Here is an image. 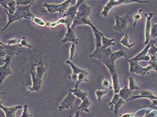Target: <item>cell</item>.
<instances>
[{
    "label": "cell",
    "instance_id": "7402d4cb",
    "mask_svg": "<svg viewBox=\"0 0 157 117\" xmlns=\"http://www.w3.org/2000/svg\"><path fill=\"white\" fill-rule=\"evenodd\" d=\"M69 92L71 93L76 97L82 101L88 99V93L85 91H83L78 88H74V89H69Z\"/></svg>",
    "mask_w": 157,
    "mask_h": 117
},
{
    "label": "cell",
    "instance_id": "5b68a950",
    "mask_svg": "<svg viewBox=\"0 0 157 117\" xmlns=\"http://www.w3.org/2000/svg\"><path fill=\"white\" fill-rule=\"evenodd\" d=\"M132 3H148V2L145 1H135V0H118L114 1L110 0L103 7L101 15L104 18L108 16L109 12L115 6L128 4Z\"/></svg>",
    "mask_w": 157,
    "mask_h": 117
},
{
    "label": "cell",
    "instance_id": "74e56055",
    "mask_svg": "<svg viewBox=\"0 0 157 117\" xmlns=\"http://www.w3.org/2000/svg\"><path fill=\"white\" fill-rule=\"evenodd\" d=\"M76 44L75 43H72L71 47L70 50V57L69 60L71 61L74 60L75 52H76Z\"/></svg>",
    "mask_w": 157,
    "mask_h": 117
},
{
    "label": "cell",
    "instance_id": "f546056e",
    "mask_svg": "<svg viewBox=\"0 0 157 117\" xmlns=\"http://www.w3.org/2000/svg\"><path fill=\"white\" fill-rule=\"evenodd\" d=\"M67 24L68 22L66 18L65 17H61L57 21L53 23H49V27L52 28H54L60 25H64L67 27Z\"/></svg>",
    "mask_w": 157,
    "mask_h": 117
},
{
    "label": "cell",
    "instance_id": "7a4b0ae2",
    "mask_svg": "<svg viewBox=\"0 0 157 117\" xmlns=\"http://www.w3.org/2000/svg\"><path fill=\"white\" fill-rule=\"evenodd\" d=\"M92 13V8L89 6L85 1L78 8V13L74 19L71 27L74 31L75 27L80 25H88L91 28L95 26L92 23L89 18Z\"/></svg>",
    "mask_w": 157,
    "mask_h": 117
},
{
    "label": "cell",
    "instance_id": "ba28073f",
    "mask_svg": "<svg viewBox=\"0 0 157 117\" xmlns=\"http://www.w3.org/2000/svg\"><path fill=\"white\" fill-rule=\"evenodd\" d=\"M85 1L83 0L77 1L76 4L70 7L66 12L62 16V17H65L66 18L68 24L67 27V28L71 27L74 19L75 18V16L78 13V8Z\"/></svg>",
    "mask_w": 157,
    "mask_h": 117
},
{
    "label": "cell",
    "instance_id": "8fae6325",
    "mask_svg": "<svg viewBox=\"0 0 157 117\" xmlns=\"http://www.w3.org/2000/svg\"><path fill=\"white\" fill-rule=\"evenodd\" d=\"M30 74L32 76V81H33V86L28 87V91L27 93L33 92H39L40 90L42 85V79H40L37 75L34 66L31 68Z\"/></svg>",
    "mask_w": 157,
    "mask_h": 117
},
{
    "label": "cell",
    "instance_id": "e0dca14e",
    "mask_svg": "<svg viewBox=\"0 0 157 117\" xmlns=\"http://www.w3.org/2000/svg\"><path fill=\"white\" fill-rule=\"evenodd\" d=\"M151 46V41H150V42L147 45H146L145 48H144V49L141 52L138 53L137 55L135 56L129 60L128 61V62H129L133 61H136L139 62L140 61L145 60L149 61L150 59H151V57H150V56L147 55V53H148V51H149Z\"/></svg>",
    "mask_w": 157,
    "mask_h": 117
},
{
    "label": "cell",
    "instance_id": "52a82bcc",
    "mask_svg": "<svg viewBox=\"0 0 157 117\" xmlns=\"http://www.w3.org/2000/svg\"><path fill=\"white\" fill-rule=\"evenodd\" d=\"M115 24L113 28L116 33H121L126 29L129 23V17L128 14H126L123 16L115 15Z\"/></svg>",
    "mask_w": 157,
    "mask_h": 117
},
{
    "label": "cell",
    "instance_id": "8992f818",
    "mask_svg": "<svg viewBox=\"0 0 157 117\" xmlns=\"http://www.w3.org/2000/svg\"><path fill=\"white\" fill-rule=\"evenodd\" d=\"M20 47L16 45H8L0 42V53L1 58L2 59L5 58L7 56H16L18 55L20 52Z\"/></svg>",
    "mask_w": 157,
    "mask_h": 117
},
{
    "label": "cell",
    "instance_id": "8d00e7d4",
    "mask_svg": "<svg viewBox=\"0 0 157 117\" xmlns=\"http://www.w3.org/2000/svg\"><path fill=\"white\" fill-rule=\"evenodd\" d=\"M19 47H24L28 48V49H30L32 48V46L30 44L29 41L26 39L25 37L21 38L20 40V43L19 44Z\"/></svg>",
    "mask_w": 157,
    "mask_h": 117
},
{
    "label": "cell",
    "instance_id": "7c38bea8",
    "mask_svg": "<svg viewBox=\"0 0 157 117\" xmlns=\"http://www.w3.org/2000/svg\"><path fill=\"white\" fill-rule=\"evenodd\" d=\"M76 99V97L73 94L69 92L58 106V111L61 112L63 110H68L73 108Z\"/></svg>",
    "mask_w": 157,
    "mask_h": 117
},
{
    "label": "cell",
    "instance_id": "9a60e30c",
    "mask_svg": "<svg viewBox=\"0 0 157 117\" xmlns=\"http://www.w3.org/2000/svg\"><path fill=\"white\" fill-rule=\"evenodd\" d=\"M145 15L146 18V23H145V41L144 44L146 45L150 42L151 27H152L151 20L155 15V13L153 12L147 13H145Z\"/></svg>",
    "mask_w": 157,
    "mask_h": 117
},
{
    "label": "cell",
    "instance_id": "ac0fdd59",
    "mask_svg": "<svg viewBox=\"0 0 157 117\" xmlns=\"http://www.w3.org/2000/svg\"><path fill=\"white\" fill-rule=\"evenodd\" d=\"M145 98L153 101L157 99V94L150 90H143L140 92L139 94L136 95L132 96L128 100V101H131L137 98Z\"/></svg>",
    "mask_w": 157,
    "mask_h": 117
},
{
    "label": "cell",
    "instance_id": "277c9868",
    "mask_svg": "<svg viewBox=\"0 0 157 117\" xmlns=\"http://www.w3.org/2000/svg\"><path fill=\"white\" fill-rule=\"evenodd\" d=\"M92 29L94 36L95 49L93 53L89 55V57L90 58H96L100 60L101 58L104 51L101 43V39L104 34L99 31L96 27L92 28Z\"/></svg>",
    "mask_w": 157,
    "mask_h": 117
},
{
    "label": "cell",
    "instance_id": "3957f363",
    "mask_svg": "<svg viewBox=\"0 0 157 117\" xmlns=\"http://www.w3.org/2000/svg\"><path fill=\"white\" fill-rule=\"evenodd\" d=\"M76 2L77 1L72 0L65 1L59 4H48L47 2H44L42 5L46 8V10L43 11L42 12H48L50 14L58 12L61 17H62L66 12L69 8L72 5H75Z\"/></svg>",
    "mask_w": 157,
    "mask_h": 117
},
{
    "label": "cell",
    "instance_id": "4316f807",
    "mask_svg": "<svg viewBox=\"0 0 157 117\" xmlns=\"http://www.w3.org/2000/svg\"><path fill=\"white\" fill-rule=\"evenodd\" d=\"M120 43L123 46L127 47V48H129V49L133 48L136 45V42L132 43L131 42L129 36L127 34H125L124 36L122 38V39L120 41Z\"/></svg>",
    "mask_w": 157,
    "mask_h": 117
},
{
    "label": "cell",
    "instance_id": "9c48e42d",
    "mask_svg": "<svg viewBox=\"0 0 157 117\" xmlns=\"http://www.w3.org/2000/svg\"><path fill=\"white\" fill-rule=\"evenodd\" d=\"M129 71L132 73L138 74L141 76H145L148 74L151 71L154 70L151 65L143 67L139 64V62L136 61L129 62Z\"/></svg>",
    "mask_w": 157,
    "mask_h": 117
},
{
    "label": "cell",
    "instance_id": "f6af8a7d",
    "mask_svg": "<svg viewBox=\"0 0 157 117\" xmlns=\"http://www.w3.org/2000/svg\"><path fill=\"white\" fill-rule=\"evenodd\" d=\"M73 117H79V112H78V111L76 112V113H75V115Z\"/></svg>",
    "mask_w": 157,
    "mask_h": 117
},
{
    "label": "cell",
    "instance_id": "44dd1931",
    "mask_svg": "<svg viewBox=\"0 0 157 117\" xmlns=\"http://www.w3.org/2000/svg\"><path fill=\"white\" fill-rule=\"evenodd\" d=\"M61 42L63 43L71 42L75 44H78V39L75 36L74 31L73 30L71 27L67 28L66 33L64 37L61 40Z\"/></svg>",
    "mask_w": 157,
    "mask_h": 117
},
{
    "label": "cell",
    "instance_id": "cb8c5ba5",
    "mask_svg": "<svg viewBox=\"0 0 157 117\" xmlns=\"http://www.w3.org/2000/svg\"><path fill=\"white\" fill-rule=\"evenodd\" d=\"M132 91L129 88L124 87V88L121 89L118 94L121 98L124 100L126 102H128V100L132 96Z\"/></svg>",
    "mask_w": 157,
    "mask_h": 117
},
{
    "label": "cell",
    "instance_id": "d6a6232c",
    "mask_svg": "<svg viewBox=\"0 0 157 117\" xmlns=\"http://www.w3.org/2000/svg\"><path fill=\"white\" fill-rule=\"evenodd\" d=\"M128 82H129V89L133 91L135 90H138L139 87L137 86L136 80H135L134 77L132 76H130L128 77Z\"/></svg>",
    "mask_w": 157,
    "mask_h": 117
},
{
    "label": "cell",
    "instance_id": "e575fe53",
    "mask_svg": "<svg viewBox=\"0 0 157 117\" xmlns=\"http://www.w3.org/2000/svg\"><path fill=\"white\" fill-rule=\"evenodd\" d=\"M142 11H143V9H140L139 10H138V12L134 15V23L133 24V27H136L137 22H138L140 20V19H141V17H142L141 13H142Z\"/></svg>",
    "mask_w": 157,
    "mask_h": 117
},
{
    "label": "cell",
    "instance_id": "f1b7e54d",
    "mask_svg": "<svg viewBox=\"0 0 157 117\" xmlns=\"http://www.w3.org/2000/svg\"><path fill=\"white\" fill-rule=\"evenodd\" d=\"M115 41L114 38H108L105 37L104 35L102 36V39H101V43L103 48L104 49H107L111 46L115 45L114 41Z\"/></svg>",
    "mask_w": 157,
    "mask_h": 117
},
{
    "label": "cell",
    "instance_id": "4fadbf2b",
    "mask_svg": "<svg viewBox=\"0 0 157 117\" xmlns=\"http://www.w3.org/2000/svg\"><path fill=\"white\" fill-rule=\"evenodd\" d=\"M34 3L25 6H16V10L15 13L20 18V20L23 18L28 19H32L34 15L31 12L30 8Z\"/></svg>",
    "mask_w": 157,
    "mask_h": 117
},
{
    "label": "cell",
    "instance_id": "f35d334b",
    "mask_svg": "<svg viewBox=\"0 0 157 117\" xmlns=\"http://www.w3.org/2000/svg\"><path fill=\"white\" fill-rule=\"evenodd\" d=\"M157 37V23L152 24L151 27V38H155Z\"/></svg>",
    "mask_w": 157,
    "mask_h": 117
},
{
    "label": "cell",
    "instance_id": "4dcf8cb0",
    "mask_svg": "<svg viewBox=\"0 0 157 117\" xmlns=\"http://www.w3.org/2000/svg\"><path fill=\"white\" fill-rule=\"evenodd\" d=\"M91 103H92L91 101L88 98V99L82 101V103L78 107V109L80 111L86 112V113H89L90 111L89 107L91 105Z\"/></svg>",
    "mask_w": 157,
    "mask_h": 117
},
{
    "label": "cell",
    "instance_id": "30bf717a",
    "mask_svg": "<svg viewBox=\"0 0 157 117\" xmlns=\"http://www.w3.org/2000/svg\"><path fill=\"white\" fill-rule=\"evenodd\" d=\"M11 56H7L5 58L3 59L2 61L4 62L3 65L0 67V81L2 84L5 80L7 76L12 74V71L10 68L11 64Z\"/></svg>",
    "mask_w": 157,
    "mask_h": 117
},
{
    "label": "cell",
    "instance_id": "b9f144b4",
    "mask_svg": "<svg viewBox=\"0 0 157 117\" xmlns=\"http://www.w3.org/2000/svg\"><path fill=\"white\" fill-rule=\"evenodd\" d=\"M102 85L103 86L105 87L109 88L110 90L113 89V86H111L110 82H109L108 79H105L104 80L102 81Z\"/></svg>",
    "mask_w": 157,
    "mask_h": 117
},
{
    "label": "cell",
    "instance_id": "ee69618b",
    "mask_svg": "<svg viewBox=\"0 0 157 117\" xmlns=\"http://www.w3.org/2000/svg\"><path fill=\"white\" fill-rule=\"evenodd\" d=\"M132 115L131 114H125L123 115L121 117H132Z\"/></svg>",
    "mask_w": 157,
    "mask_h": 117
},
{
    "label": "cell",
    "instance_id": "d6986e66",
    "mask_svg": "<svg viewBox=\"0 0 157 117\" xmlns=\"http://www.w3.org/2000/svg\"><path fill=\"white\" fill-rule=\"evenodd\" d=\"M2 101H1L0 108L5 114L6 117H16V113L18 110L22 108V105H17L14 106H5L3 105Z\"/></svg>",
    "mask_w": 157,
    "mask_h": 117
},
{
    "label": "cell",
    "instance_id": "836d02e7",
    "mask_svg": "<svg viewBox=\"0 0 157 117\" xmlns=\"http://www.w3.org/2000/svg\"><path fill=\"white\" fill-rule=\"evenodd\" d=\"M108 91L107 90H101L100 89L97 90L95 94L98 101H100L102 97L108 93Z\"/></svg>",
    "mask_w": 157,
    "mask_h": 117
},
{
    "label": "cell",
    "instance_id": "d4e9b609",
    "mask_svg": "<svg viewBox=\"0 0 157 117\" xmlns=\"http://www.w3.org/2000/svg\"><path fill=\"white\" fill-rule=\"evenodd\" d=\"M4 12L6 13L7 15L8 23L6 25L5 27L2 30V31H4L9 26V25L12 24V23H14V22H16V21H20V18H19V17L16 13H14L13 14H10L5 9H4Z\"/></svg>",
    "mask_w": 157,
    "mask_h": 117
},
{
    "label": "cell",
    "instance_id": "60d3db41",
    "mask_svg": "<svg viewBox=\"0 0 157 117\" xmlns=\"http://www.w3.org/2000/svg\"><path fill=\"white\" fill-rule=\"evenodd\" d=\"M21 39H18V38H14L11 39H8L6 42L8 45H14L15 44H19Z\"/></svg>",
    "mask_w": 157,
    "mask_h": 117
},
{
    "label": "cell",
    "instance_id": "5bb4252c",
    "mask_svg": "<svg viewBox=\"0 0 157 117\" xmlns=\"http://www.w3.org/2000/svg\"><path fill=\"white\" fill-rule=\"evenodd\" d=\"M126 101L120 97L118 93H115L111 101L108 104L109 110L115 115H117L121 106L126 103Z\"/></svg>",
    "mask_w": 157,
    "mask_h": 117
},
{
    "label": "cell",
    "instance_id": "d590c367",
    "mask_svg": "<svg viewBox=\"0 0 157 117\" xmlns=\"http://www.w3.org/2000/svg\"><path fill=\"white\" fill-rule=\"evenodd\" d=\"M16 3L17 5L19 6H25L29 5L32 3H34V0H16Z\"/></svg>",
    "mask_w": 157,
    "mask_h": 117
},
{
    "label": "cell",
    "instance_id": "83f0119b",
    "mask_svg": "<svg viewBox=\"0 0 157 117\" xmlns=\"http://www.w3.org/2000/svg\"><path fill=\"white\" fill-rule=\"evenodd\" d=\"M33 22L35 24L42 27H49V22H47L44 18L38 16H35L32 18Z\"/></svg>",
    "mask_w": 157,
    "mask_h": 117
},
{
    "label": "cell",
    "instance_id": "7bdbcfd3",
    "mask_svg": "<svg viewBox=\"0 0 157 117\" xmlns=\"http://www.w3.org/2000/svg\"><path fill=\"white\" fill-rule=\"evenodd\" d=\"M9 0H1L0 1V4L4 8V9L8 11V7L7 3L8 2Z\"/></svg>",
    "mask_w": 157,
    "mask_h": 117
},
{
    "label": "cell",
    "instance_id": "484cf974",
    "mask_svg": "<svg viewBox=\"0 0 157 117\" xmlns=\"http://www.w3.org/2000/svg\"><path fill=\"white\" fill-rule=\"evenodd\" d=\"M89 74H90V72H88L86 70L80 73L77 77V81L75 83V86L74 88H78V85L82 82H89L88 77Z\"/></svg>",
    "mask_w": 157,
    "mask_h": 117
},
{
    "label": "cell",
    "instance_id": "ffe728a7",
    "mask_svg": "<svg viewBox=\"0 0 157 117\" xmlns=\"http://www.w3.org/2000/svg\"><path fill=\"white\" fill-rule=\"evenodd\" d=\"M66 63L67 64L69 65L73 71L72 74L71 76H69V79L73 81L75 83H76L77 81V77L80 73L85 71V69H82L78 67L76 65L74 64L71 61L67 60Z\"/></svg>",
    "mask_w": 157,
    "mask_h": 117
},
{
    "label": "cell",
    "instance_id": "603a6c76",
    "mask_svg": "<svg viewBox=\"0 0 157 117\" xmlns=\"http://www.w3.org/2000/svg\"><path fill=\"white\" fill-rule=\"evenodd\" d=\"M111 76L112 77V82H113L112 86H113V90L114 93H119L121 88L118 73L117 72H115L111 75Z\"/></svg>",
    "mask_w": 157,
    "mask_h": 117
},
{
    "label": "cell",
    "instance_id": "6da1fadb",
    "mask_svg": "<svg viewBox=\"0 0 157 117\" xmlns=\"http://www.w3.org/2000/svg\"><path fill=\"white\" fill-rule=\"evenodd\" d=\"M127 53L124 50L113 52L110 47L104 50L101 60L100 61L106 67L111 75L117 72L115 66V61L121 57H126Z\"/></svg>",
    "mask_w": 157,
    "mask_h": 117
},
{
    "label": "cell",
    "instance_id": "2e32d148",
    "mask_svg": "<svg viewBox=\"0 0 157 117\" xmlns=\"http://www.w3.org/2000/svg\"><path fill=\"white\" fill-rule=\"evenodd\" d=\"M151 47L147 53V55L150 56L151 59L150 61L148 62V63L149 64V65L152 67L154 70L157 71V58L156 55L157 53V47L155 45V41L151 40Z\"/></svg>",
    "mask_w": 157,
    "mask_h": 117
},
{
    "label": "cell",
    "instance_id": "ab89813d",
    "mask_svg": "<svg viewBox=\"0 0 157 117\" xmlns=\"http://www.w3.org/2000/svg\"><path fill=\"white\" fill-rule=\"evenodd\" d=\"M23 113L22 115L20 117H32V115H31L28 109V105L25 104L24 105Z\"/></svg>",
    "mask_w": 157,
    "mask_h": 117
},
{
    "label": "cell",
    "instance_id": "1f68e13d",
    "mask_svg": "<svg viewBox=\"0 0 157 117\" xmlns=\"http://www.w3.org/2000/svg\"><path fill=\"white\" fill-rule=\"evenodd\" d=\"M7 5L8 7L7 12L9 13L10 14H13L15 13L16 10V6H17L16 1H13V0H9Z\"/></svg>",
    "mask_w": 157,
    "mask_h": 117
}]
</instances>
